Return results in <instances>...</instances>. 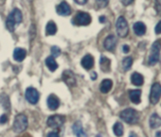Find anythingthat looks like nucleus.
<instances>
[{
  "mask_svg": "<svg viewBox=\"0 0 161 137\" xmlns=\"http://www.w3.org/2000/svg\"><path fill=\"white\" fill-rule=\"evenodd\" d=\"M47 137H59V134L57 132H55V131H51V132H49L47 134Z\"/></svg>",
  "mask_w": 161,
  "mask_h": 137,
  "instance_id": "36",
  "label": "nucleus"
},
{
  "mask_svg": "<svg viewBox=\"0 0 161 137\" xmlns=\"http://www.w3.org/2000/svg\"><path fill=\"white\" fill-rule=\"evenodd\" d=\"M97 79V74L95 73V72H93L92 74H91V80H93V81H95Z\"/></svg>",
  "mask_w": 161,
  "mask_h": 137,
  "instance_id": "39",
  "label": "nucleus"
},
{
  "mask_svg": "<svg viewBox=\"0 0 161 137\" xmlns=\"http://www.w3.org/2000/svg\"><path fill=\"white\" fill-rule=\"evenodd\" d=\"M62 80L64 81V82H65L70 87H74L77 84L76 76L71 70H64L62 75Z\"/></svg>",
  "mask_w": 161,
  "mask_h": 137,
  "instance_id": "9",
  "label": "nucleus"
},
{
  "mask_svg": "<svg viewBox=\"0 0 161 137\" xmlns=\"http://www.w3.org/2000/svg\"><path fill=\"white\" fill-rule=\"evenodd\" d=\"M113 130H114V133L118 136V137H120L123 135V126L120 122H117L114 127H113Z\"/></svg>",
  "mask_w": 161,
  "mask_h": 137,
  "instance_id": "25",
  "label": "nucleus"
},
{
  "mask_svg": "<svg viewBox=\"0 0 161 137\" xmlns=\"http://www.w3.org/2000/svg\"><path fill=\"white\" fill-rule=\"evenodd\" d=\"M161 97V85L158 82H155L152 85L151 94H150V101L153 105L156 104Z\"/></svg>",
  "mask_w": 161,
  "mask_h": 137,
  "instance_id": "8",
  "label": "nucleus"
},
{
  "mask_svg": "<svg viewBox=\"0 0 161 137\" xmlns=\"http://www.w3.org/2000/svg\"><path fill=\"white\" fill-rule=\"evenodd\" d=\"M160 50H161V43L159 41L154 42L151 47V54L148 59L149 65H154L155 63L158 62L160 57Z\"/></svg>",
  "mask_w": 161,
  "mask_h": 137,
  "instance_id": "4",
  "label": "nucleus"
},
{
  "mask_svg": "<svg viewBox=\"0 0 161 137\" xmlns=\"http://www.w3.org/2000/svg\"><path fill=\"white\" fill-rule=\"evenodd\" d=\"M47 106L50 110L55 111L59 108L60 106V99L55 96V95H50L47 97Z\"/></svg>",
  "mask_w": 161,
  "mask_h": 137,
  "instance_id": "15",
  "label": "nucleus"
},
{
  "mask_svg": "<svg viewBox=\"0 0 161 137\" xmlns=\"http://www.w3.org/2000/svg\"><path fill=\"white\" fill-rule=\"evenodd\" d=\"M22 137H31V136H30L29 134H25V135H24V136H22Z\"/></svg>",
  "mask_w": 161,
  "mask_h": 137,
  "instance_id": "42",
  "label": "nucleus"
},
{
  "mask_svg": "<svg viewBox=\"0 0 161 137\" xmlns=\"http://www.w3.org/2000/svg\"><path fill=\"white\" fill-rule=\"evenodd\" d=\"M129 137H137V136H136V133H134V132H131Z\"/></svg>",
  "mask_w": 161,
  "mask_h": 137,
  "instance_id": "41",
  "label": "nucleus"
},
{
  "mask_svg": "<svg viewBox=\"0 0 161 137\" xmlns=\"http://www.w3.org/2000/svg\"><path fill=\"white\" fill-rule=\"evenodd\" d=\"M155 137H161V131H157L155 133Z\"/></svg>",
  "mask_w": 161,
  "mask_h": 137,
  "instance_id": "40",
  "label": "nucleus"
},
{
  "mask_svg": "<svg viewBox=\"0 0 161 137\" xmlns=\"http://www.w3.org/2000/svg\"><path fill=\"white\" fill-rule=\"evenodd\" d=\"M57 32V26L53 21H49L46 27V34L47 35H54Z\"/></svg>",
  "mask_w": 161,
  "mask_h": 137,
  "instance_id": "24",
  "label": "nucleus"
},
{
  "mask_svg": "<svg viewBox=\"0 0 161 137\" xmlns=\"http://www.w3.org/2000/svg\"><path fill=\"white\" fill-rule=\"evenodd\" d=\"M96 3H97L98 7L105 8L108 5V3H109V0H96Z\"/></svg>",
  "mask_w": 161,
  "mask_h": 137,
  "instance_id": "29",
  "label": "nucleus"
},
{
  "mask_svg": "<svg viewBox=\"0 0 161 137\" xmlns=\"http://www.w3.org/2000/svg\"><path fill=\"white\" fill-rule=\"evenodd\" d=\"M155 11L158 14L161 13V0H155Z\"/></svg>",
  "mask_w": 161,
  "mask_h": 137,
  "instance_id": "31",
  "label": "nucleus"
},
{
  "mask_svg": "<svg viewBox=\"0 0 161 137\" xmlns=\"http://www.w3.org/2000/svg\"><path fill=\"white\" fill-rule=\"evenodd\" d=\"M8 121V116L7 114H2L1 116H0V124H6Z\"/></svg>",
  "mask_w": 161,
  "mask_h": 137,
  "instance_id": "32",
  "label": "nucleus"
},
{
  "mask_svg": "<svg viewBox=\"0 0 161 137\" xmlns=\"http://www.w3.org/2000/svg\"><path fill=\"white\" fill-rule=\"evenodd\" d=\"M22 13L19 9H14L13 12L9 14L7 20H6V27L9 31L14 32L15 26L19 25L22 22Z\"/></svg>",
  "mask_w": 161,
  "mask_h": 137,
  "instance_id": "1",
  "label": "nucleus"
},
{
  "mask_svg": "<svg viewBox=\"0 0 161 137\" xmlns=\"http://www.w3.org/2000/svg\"><path fill=\"white\" fill-rule=\"evenodd\" d=\"M117 45V38L114 35H109L103 42V46L108 51H114Z\"/></svg>",
  "mask_w": 161,
  "mask_h": 137,
  "instance_id": "12",
  "label": "nucleus"
},
{
  "mask_svg": "<svg viewBox=\"0 0 161 137\" xmlns=\"http://www.w3.org/2000/svg\"><path fill=\"white\" fill-rule=\"evenodd\" d=\"M65 122V117L64 115H60V114H54L51 115L47 118V125L50 128H60L61 126L64 125V123Z\"/></svg>",
  "mask_w": 161,
  "mask_h": 137,
  "instance_id": "7",
  "label": "nucleus"
},
{
  "mask_svg": "<svg viewBox=\"0 0 161 137\" xmlns=\"http://www.w3.org/2000/svg\"><path fill=\"white\" fill-rule=\"evenodd\" d=\"M122 50H123V52H124V53H128V52H129V50H130V47H129L127 45H124L122 46Z\"/></svg>",
  "mask_w": 161,
  "mask_h": 137,
  "instance_id": "37",
  "label": "nucleus"
},
{
  "mask_svg": "<svg viewBox=\"0 0 161 137\" xmlns=\"http://www.w3.org/2000/svg\"><path fill=\"white\" fill-rule=\"evenodd\" d=\"M60 54H61V49H60L58 46L54 45V46L51 47V56H52L54 59L57 58V57H59Z\"/></svg>",
  "mask_w": 161,
  "mask_h": 137,
  "instance_id": "28",
  "label": "nucleus"
},
{
  "mask_svg": "<svg viewBox=\"0 0 161 137\" xmlns=\"http://www.w3.org/2000/svg\"><path fill=\"white\" fill-rule=\"evenodd\" d=\"M28 125H29V121H28V117L26 116V114L19 113L14 118L13 128L16 133H21L28 128Z\"/></svg>",
  "mask_w": 161,
  "mask_h": 137,
  "instance_id": "3",
  "label": "nucleus"
},
{
  "mask_svg": "<svg viewBox=\"0 0 161 137\" xmlns=\"http://www.w3.org/2000/svg\"><path fill=\"white\" fill-rule=\"evenodd\" d=\"M73 132L74 134L77 136V137H87L86 131L84 130V128H83V125L80 123V121H77L74 123L73 127Z\"/></svg>",
  "mask_w": 161,
  "mask_h": 137,
  "instance_id": "13",
  "label": "nucleus"
},
{
  "mask_svg": "<svg viewBox=\"0 0 161 137\" xmlns=\"http://www.w3.org/2000/svg\"><path fill=\"white\" fill-rule=\"evenodd\" d=\"M112 86H113V82L111 80H103L101 83V86H100V90L102 93L103 94H107L111 89H112Z\"/></svg>",
  "mask_w": 161,
  "mask_h": 137,
  "instance_id": "21",
  "label": "nucleus"
},
{
  "mask_svg": "<svg viewBox=\"0 0 161 137\" xmlns=\"http://www.w3.org/2000/svg\"><path fill=\"white\" fill-rule=\"evenodd\" d=\"M35 33H36V29H35V26L32 24L31 26V29H30V37H31V40H33L34 39Z\"/></svg>",
  "mask_w": 161,
  "mask_h": 137,
  "instance_id": "30",
  "label": "nucleus"
},
{
  "mask_svg": "<svg viewBox=\"0 0 161 137\" xmlns=\"http://www.w3.org/2000/svg\"><path fill=\"white\" fill-rule=\"evenodd\" d=\"M92 21L89 13L80 12L72 19V24L75 26H88Z\"/></svg>",
  "mask_w": 161,
  "mask_h": 137,
  "instance_id": "5",
  "label": "nucleus"
},
{
  "mask_svg": "<svg viewBox=\"0 0 161 137\" xmlns=\"http://www.w3.org/2000/svg\"><path fill=\"white\" fill-rule=\"evenodd\" d=\"M80 63H82V66L85 68V69H86V70L91 69V68L94 66V58H93V56H91L90 54L86 55L82 59Z\"/></svg>",
  "mask_w": 161,
  "mask_h": 137,
  "instance_id": "14",
  "label": "nucleus"
},
{
  "mask_svg": "<svg viewBox=\"0 0 161 137\" xmlns=\"http://www.w3.org/2000/svg\"><path fill=\"white\" fill-rule=\"evenodd\" d=\"M161 126V117L157 113H153L150 117V127L156 129Z\"/></svg>",
  "mask_w": 161,
  "mask_h": 137,
  "instance_id": "22",
  "label": "nucleus"
},
{
  "mask_svg": "<svg viewBox=\"0 0 161 137\" xmlns=\"http://www.w3.org/2000/svg\"><path fill=\"white\" fill-rule=\"evenodd\" d=\"M154 31H155L156 34H161V21H159V22L157 23V25L155 26Z\"/></svg>",
  "mask_w": 161,
  "mask_h": 137,
  "instance_id": "33",
  "label": "nucleus"
},
{
  "mask_svg": "<svg viewBox=\"0 0 161 137\" xmlns=\"http://www.w3.org/2000/svg\"><path fill=\"white\" fill-rule=\"evenodd\" d=\"M132 64H133V59L131 57H126V58L123 59V61H122V66H123V69L125 71H128L130 69Z\"/></svg>",
  "mask_w": 161,
  "mask_h": 137,
  "instance_id": "26",
  "label": "nucleus"
},
{
  "mask_svg": "<svg viewBox=\"0 0 161 137\" xmlns=\"http://www.w3.org/2000/svg\"><path fill=\"white\" fill-rule=\"evenodd\" d=\"M56 12L59 15L67 16L71 13V8L65 1H63L56 7Z\"/></svg>",
  "mask_w": 161,
  "mask_h": 137,
  "instance_id": "11",
  "label": "nucleus"
},
{
  "mask_svg": "<svg viewBox=\"0 0 161 137\" xmlns=\"http://www.w3.org/2000/svg\"><path fill=\"white\" fill-rule=\"evenodd\" d=\"M0 102H1L2 106L6 109L9 110L10 109V99L8 97V96H6L5 94L0 96Z\"/></svg>",
  "mask_w": 161,
  "mask_h": 137,
  "instance_id": "27",
  "label": "nucleus"
},
{
  "mask_svg": "<svg viewBox=\"0 0 161 137\" xmlns=\"http://www.w3.org/2000/svg\"><path fill=\"white\" fill-rule=\"evenodd\" d=\"M133 29H134V32L137 36H143L146 33V26L142 22H136V23H135L134 26H133Z\"/></svg>",
  "mask_w": 161,
  "mask_h": 137,
  "instance_id": "16",
  "label": "nucleus"
},
{
  "mask_svg": "<svg viewBox=\"0 0 161 137\" xmlns=\"http://www.w3.org/2000/svg\"><path fill=\"white\" fill-rule=\"evenodd\" d=\"M96 137H101V136H100V135H98V136H96Z\"/></svg>",
  "mask_w": 161,
  "mask_h": 137,
  "instance_id": "43",
  "label": "nucleus"
},
{
  "mask_svg": "<svg viewBox=\"0 0 161 137\" xmlns=\"http://www.w3.org/2000/svg\"><path fill=\"white\" fill-rule=\"evenodd\" d=\"M133 1H134V0H121V2H122V4L124 6H129L130 4L133 3Z\"/></svg>",
  "mask_w": 161,
  "mask_h": 137,
  "instance_id": "34",
  "label": "nucleus"
},
{
  "mask_svg": "<svg viewBox=\"0 0 161 137\" xmlns=\"http://www.w3.org/2000/svg\"><path fill=\"white\" fill-rule=\"evenodd\" d=\"M116 29H117V33L119 37L124 38L128 35L129 32V28L126 19L123 16H119L117 20L116 23Z\"/></svg>",
  "mask_w": 161,
  "mask_h": 137,
  "instance_id": "6",
  "label": "nucleus"
},
{
  "mask_svg": "<svg viewBox=\"0 0 161 137\" xmlns=\"http://www.w3.org/2000/svg\"><path fill=\"white\" fill-rule=\"evenodd\" d=\"M46 65L51 72H54L58 68V63L52 56H49L46 59Z\"/></svg>",
  "mask_w": 161,
  "mask_h": 137,
  "instance_id": "23",
  "label": "nucleus"
},
{
  "mask_svg": "<svg viewBox=\"0 0 161 137\" xmlns=\"http://www.w3.org/2000/svg\"><path fill=\"white\" fill-rule=\"evenodd\" d=\"M105 20H106L105 16H101V17L99 18V21H100L101 23H104V22H105Z\"/></svg>",
  "mask_w": 161,
  "mask_h": 137,
  "instance_id": "38",
  "label": "nucleus"
},
{
  "mask_svg": "<svg viewBox=\"0 0 161 137\" xmlns=\"http://www.w3.org/2000/svg\"><path fill=\"white\" fill-rule=\"evenodd\" d=\"M100 65H101V69L103 72H109L110 67H111V61L107 57L102 56L100 60Z\"/></svg>",
  "mask_w": 161,
  "mask_h": 137,
  "instance_id": "18",
  "label": "nucleus"
},
{
  "mask_svg": "<svg viewBox=\"0 0 161 137\" xmlns=\"http://www.w3.org/2000/svg\"><path fill=\"white\" fill-rule=\"evenodd\" d=\"M74 1L79 5H85V4H86L87 0H74Z\"/></svg>",
  "mask_w": 161,
  "mask_h": 137,
  "instance_id": "35",
  "label": "nucleus"
},
{
  "mask_svg": "<svg viewBox=\"0 0 161 137\" xmlns=\"http://www.w3.org/2000/svg\"><path fill=\"white\" fill-rule=\"evenodd\" d=\"M140 97H141V91L136 89V90H131L129 92V97L131 101L135 104H139L140 103Z\"/></svg>",
  "mask_w": 161,
  "mask_h": 137,
  "instance_id": "19",
  "label": "nucleus"
},
{
  "mask_svg": "<svg viewBox=\"0 0 161 137\" xmlns=\"http://www.w3.org/2000/svg\"><path fill=\"white\" fill-rule=\"evenodd\" d=\"M119 116L123 121H125L128 124H136L139 120V113H137V111L132 108L123 110L120 113Z\"/></svg>",
  "mask_w": 161,
  "mask_h": 137,
  "instance_id": "2",
  "label": "nucleus"
},
{
  "mask_svg": "<svg viewBox=\"0 0 161 137\" xmlns=\"http://www.w3.org/2000/svg\"><path fill=\"white\" fill-rule=\"evenodd\" d=\"M26 98L27 100L31 103V104H36L39 101V97L40 95L38 93V91L33 88V87H29L26 90Z\"/></svg>",
  "mask_w": 161,
  "mask_h": 137,
  "instance_id": "10",
  "label": "nucleus"
},
{
  "mask_svg": "<svg viewBox=\"0 0 161 137\" xmlns=\"http://www.w3.org/2000/svg\"><path fill=\"white\" fill-rule=\"evenodd\" d=\"M131 82L136 86H141L143 84V82H144V78H143V76L141 74H139L137 72H135L131 76Z\"/></svg>",
  "mask_w": 161,
  "mask_h": 137,
  "instance_id": "20",
  "label": "nucleus"
},
{
  "mask_svg": "<svg viewBox=\"0 0 161 137\" xmlns=\"http://www.w3.org/2000/svg\"><path fill=\"white\" fill-rule=\"evenodd\" d=\"M26 55H27V51L21 47H17L14 51V59L16 61H22L26 58Z\"/></svg>",
  "mask_w": 161,
  "mask_h": 137,
  "instance_id": "17",
  "label": "nucleus"
}]
</instances>
